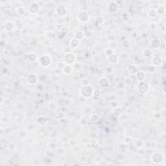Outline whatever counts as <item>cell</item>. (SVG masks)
Here are the masks:
<instances>
[{"mask_svg":"<svg viewBox=\"0 0 166 166\" xmlns=\"http://www.w3.org/2000/svg\"><path fill=\"white\" fill-rule=\"evenodd\" d=\"M68 10L65 6L62 5H59L55 7V13L59 16H64L67 14Z\"/></svg>","mask_w":166,"mask_h":166,"instance_id":"52a82bcc","label":"cell"},{"mask_svg":"<svg viewBox=\"0 0 166 166\" xmlns=\"http://www.w3.org/2000/svg\"><path fill=\"white\" fill-rule=\"evenodd\" d=\"M90 16L86 11H80L77 14V19L79 22L86 23L90 20Z\"/></svg>","mask_w":166,"mask_h":166,"instance_id":"277c9868","label":"cell"},{"mask_svg":"<svg viewBox=\"0 0 166 166\" xmlns=\"http://www.w3.org/2000/svg\"><path fill=\"white\" fill-rule=\"evenodd\" d=\"M106 71H107L108 73H112L114 71V68L112 67H108V68H106Z\"/></svg>","mask_w":166,"mask_h":166,"instance_id":"ab89813d","label":"cell"},{"mask_svg":"<svg viewBox=\"0 0 166 166\" xmlns=\"http://www.w3.org/2000/svg\"><path fill=\"white\" fill-rule=\"evenodd\" d=\"M151 162L155 164H160L164 160V156L159 152H155L152 154L151 157Z\"/></svg>","mask_w":166,"mask_h":166,"instance_id":"8992f818","label":"cell"},{"mask_svg":"<svg viewBox=\"0 0 166 166\" xmlns=\"http://www.w3.org/2000/svg\"><path fill=\"white\" fill-rule=\"evenodd\" d=\"M151 62L154 67H159L163 63V60L160 57H154L151 59Z\"/></svg>","mask_w":166,"mask_h":166,"instance_id":"4fadbf2b","label":"cell"},{"mask_svg":"<svg viewBox=\"0 0 166 166\" xmlns=\"http://www.w3.org/2000/svg\"><path fill=\"white\" fill-rule=\"evenodd\" d=\"M125 83L127 85H130L132 83V80L130 78H127V79L125 80Z\"/></svg>","mask_w":166,"mask_h":166,"instance_id":"f35d334b","label":"cell"},{"mask_svg":"<svg viewBox=\"0 0 166 166\" xmlns=\"http://www.w3.org/2000/svg\"><path fill=\"white\" fill-rule=\"evenodd\" d=\"M108 11L110 13H116L119 10V5L116 2H110L108 4Z\"/></svg>","mask_w":166,"mask_h":166,"instance_id":"9c48e42d","label":"cell"},{"mask_svg":"<svg viewBox=\"0 0 166 166\" xmlns=\"http://www.w3.org/2000/svg\"><path fill=\"white\" fill-rule=\"evenodd\" d=\"M77 56L75 53L72 52H68L64 55L63 62L66 65H72L75 62Z\"/></svg>","mask_w":166,"mask_h":166,"instance_id":"6da1fadb","label":"cell"},{"mask_svg":"<svg viewBox=\"0 0 166 166\" xmlns=\"http://www.w3.org/2000/svg\"><path fill=\"white\" fill-rule=\"evenodd\" d=\"M138 71L137 67L134 65H130L128 68V72L129 74L132 75H134L136 74L137 71Z\"/></svg>","mask_w":166,"mask_h":166,"instance_id":"d6986e66","label":"cell"},{"mask_svg":"<svg viewBox=\"0 0 166 166\" xmlns=\"http://www.w3.org/2000/svg\"><path fill=\"white\" fill-rule=\"evenodd\" d=\"M99 85L102 88H107L110 85V80L106 77H101L99 80Z\"/></svg>","mask_w":166,"mask_h":166,"instance_id":"7c38bea8","label":"cell"},{"mask_svg":"<svg viewBox=\"0 0 166 166\" xmlns=\"http://www.w3.org/2000/svg\"><path fill=\"white\" fill-rule=\"evenodd\" d=\"M104 22V18L102 16H99L95 19V23L97 25H102Z\"/></svg>","mask_w":166,"mask_h":166,"instance_id":"f1b7e54d","label":"cell"},{"mask_svg":"<svg viewBox=\"0 0 166 166\" xmlns=\"http://www.w3.org/2000/svg\"><path fill=\"white\" fill-rule=\"evenodd\" d=\"M8 149H9L10 151H12V152H14V151H16L17 149V147L14 143H10L8 145Z\"/></svg>","mask_w":166,"mask_h":166,"instance_id":"4dcf8cb0","label":"cell"},{"mask_svg":"<svg viewBox=\"0 0 166 166\" xmlns=\"http://www.w3.org/2000/svg\"><path fill=\"white\" fill-rule=\"evenodd\" d=\"M66 64L64 62H58L57 64V68L59 69V70H63L64 68V67L66 66Z\"/></svg>","mask_w":166,"mask_h":166,"instance_id":"836d02e7","label":"cell"},{"mask_svg":"<svg viewBox=\"0 0 166 166\" xmlns=\"http://www.w3.org/2000/svg\"><path fill=\"white\" fill-rule=\"evenodd\" d=\"M113 113H114V114L116 116H117V117L120 116H121V115L123 114L122 108H121V107L115 108L114 109Z\"/></svg>","mask_w":166,"mask_h":166,"instance_id":"d4e9b609","label":"cell"},{"mask_svg":"<svg viewBox=\"0 0 166 166\" xmlns=\"http://www.w3.org/2000/svg\"><path fill=\"white\" fill-rule=\"evenodd\" d=\"M40 9V5L37 2H33L31 3L29 10L30 13H31L32 14H36L39 12Z\"/></svg>","mask_w":166,"mask_h":166,"instance_id":"ba28073f","label":"cell"},{"mask_svg":"<svg viewBox=\"0 0 166 166\" xmlns=\"http://www.w3.org/2000/svg\"><path fill=\"white\" fill-rule=\"evenodd\" d=\"M114 50L110 48V47H108V48H106V49H104V54H105V55L106 57H109L110 56V55H112V54H114Z\"/></svg>","mask_w":166,"mask_h":166,"instance_id":"83f0119b","label":"cell"},{"mask_svg":"<svg viewBox=\"0 0 166 166\" xmlns=\"http://www.w3.org/2000/svg\"><path fill=\"white\" fill-rule=\"evenodd\" d=\"M99 116L97 114H92L90 116V121L92 123H96L99 121Z\"/></svg>","mask_w":166,"mask_h":166,"instance_id":"d6a6232c","label":"cell"},{"mask_svg":"<svg viewBox=\"0 0 166 166\" xmlns=\"http://www.w3.org/2000/svg\"><path fill=\"white\" fill-rule=\"evenodd\" d=\"M80 42L76 38H72L70 42V47L72 48H77L80 45Z\"/></svg>","mask_w":166,"mask_h":166,"instance_id":"2e32d148","label":"cell"},{"mask_svg":"<svg viewBox=\"0 0 166 166\" xmlns=\"http://www.w3.org/2000/svg\"><path fill=\"white\" fill-rule=\"evenodd\" d=\"M86 100H87V98L82 95H80L79 96V97H78V101H79V103H85L86 101Z\"/></svg>","mask_w":166,"mask_h":166,"instance_id":"d590c367","label":"cell"},{"mask_svg":"<svg viewBox=\"0 0 166 166\" xmlns=\"http://www.w3.org/2000/svg\"><path fill=\"white\" fill-rule=\"evenodd\" d=\"M134 75L135 77H136V79H137V81L139 82L144 81V80L145 79V77H146L145 73L142 71H139V70L137 71V73H136Z\"/></svg>","mask_w":166,"mask_h":166,"instance_id":"9a60e30c","label":"cell"},{"mask_svg":"<svg viewBox=\"0 0 166 166\" xmlns=\"http://www.w3.org/2000/svg\"><path fill=\"white\" fill-rule=\"evenodd\" d=\"M3 28H4L5 31L6 33H11L15 29V25L12 21H7L4 23Z\"/></svg>","mask_w":166,"mask_h":166,"instance_id":"8fae6325","label":"cell"},{"mask_svg":"<svg viewBox=\"0 0 166 166\" xmlns=\"http://www.w3.org/2000/svg\"><path fill=\"white\" fill-rule=\"evenodd\" d=\"M61 33L62 36H66V35H69V33H70V29L67 27H63L61 29Z\"/></svg>","mask_w":166,"mask_h":166,"instance_id":"f546056e","label":"cell"},{"mask_svg":"<svg viewBox=\"0 0 166 166\" xmlns=\"http://www.w3.org/2000/svg\"><path fill=\"white\" fill-rule=\"evenodd\" d=\"M123 45L124 46V47H129L130 45V42L129 40H125L123 42Z\"/></svg>","mask_w":166,"mask_h":166,"instance_id":"74e56055","label":"cell"},{"mask_svg":"<svg viewBox=\"0 0 166 166\" xmlns=\"http://www.w3.org/2000/svg\"><path fill=\"white\" fill-rule=\"evenodd\" d=\"M160 45V40H158V38H155L153 40L151 41V47H153V48H158L159 46Z\"/></svg>","mask_w":166,"mask_h":166,"instance_id":"44dd1931","label":"cell"},{"mask_svg":"<svg viewBox=\"0 0 166 166\" xmlns=\"http://www.w3.org/2000/svg\"><path fill=\"white\" fill-rule=\"evenodd\" d=\"M27 82L29 85H35L38 83V77L35 73H29L27 77Z\"/></svg>","mask_w":166,"mask_h":166,"instance_id":"30bf717a","label":"cell"},{"mask_svg":"<svg viewBox=\"0 0 166 166\" xmlns=\"http://www.w3.org/2000/svg\"><path fill=\"white\" fill-rule=\"evenodd\" d=\"M107 61L111 64H116L119 61V57L116 54H113L107 57Z\"/></svg>","mask_w":166,"mask_h":166,"instance_id":"5bb4252c","label":"cell"},{"mask_svg":"<svg viewBox=\"0 0 166 166\" xmlns=\"http://www.w3.org/2000/svg\"><path fill=\"white\" fill-rule=\"evenodd\" d=\"M157 12H156V10L155 9H150L147 11V15L151 18H154L157 16Z\"/></svg>","mask_w":166,"mask_h":166,"instance_id":"603a6c76","label":"cell"},{"mask_svg":"<svg viewBox=\"0 0 166 166\" xmlns=\"http://www.w3.org/2000/svg\"><path fill=\"white\" fill-rule=\"evenodd\" d=\"M94 88L90 86H81L80 88V95H83L84 97H86V98H90L94 94Z\"/></svg>","mask_w":166,"mask_h":166,"instance_id":"7a4b0ae2","label":"cell"},{"mask_svg":"<svg viewBox=\"0 0 166 166\" xmlns=\"http://www.w3.org/2000/svg\"><path fill=\"white\" fill-rule=\"evenodd\" d=\"M39 64L43 68L49 67L52 62V59L48 54H43L38 59Z\"/></svg>","mask_w":166,"mask_h":166,"instance_id":"3957f363","label":"cell"},{"mask_svg":"<svg viewBox=\"0 0 166 166\" xmlns=\"http://www.w3.org/2000/svg\"><path fill=\"white\" fill-rule=\"evenodd\" d=\"M85 37V35L84 33V32L82 31H79L76 32L75 33V38L77 39L78 40L81 41Z\"/></svg>","mask_w":166,"mask_h":166,"instance_id":"ac0fdd59","label":"cell"},{"mask_svg":"<svg viewBox=\"0 0 166 166\" xmlns=\"http://www.w3.org/2000/svg\"><path fill=\"white\" fill-rule=\"evenodd\" d=\"M121 19H122L123 21H127L130 19V14L128 13V12H123L121 15Z\"/></svg>","mask_w":166,"mask_h":166,"instance_id":"4316f807","label":"cell"},{"mask_svg":"<svg viewBox=\"0 0 166 166\" xmlns=\"http://www.w3.org/2000/svg\"><path fill=\"white\" fill-rule=\"evenodd\" d=\"M156 12H157L158 14H161V15H163L165 13V8L163 5H160L157 9H156Z\"/></svg>","mask_w":166,"mask_h":166,"instance_id":"484cf974","label":"cell"},{"mask_svg":"<svg viewBox=\"0 0 166 166\" xmlns=\"http://www.w3.org/2000/svg\"><path fill=\"white\" fill-rule=\"evenodd\" d=\"M47 119L44 116H39L36 119V123L39 125H44L47 123Z\"/></svg>","mask_w":166,"mask_h":166,"instance_id":"ffe728a7","label":"cell"},{"mask_svg":"<svg viewBox=\"0 0 166 166\" xmlns=\"http://www.w3.org/2000/svg\"><path fill=\"white\" fill-rule=\"evenodd\" d=\"M81 85L82 86H88L90 85V81L87 79H84L81 80Z\"/></svg>","mask_w":166,"mask_h":166,"instance_id":"e575fe53","label":"cell"},{"mask_svg":"<svg viewBox=\"0 0 166 166\" xmlns=\"http://www.w3.org/2000/svg\"><path fill=\"white\" fill-rule=\"evenodd\" d=\"M38 57L35 53H30L27 55V60L31 62H35L37 61Z\"/></svg>","mask_w":166,"mask_h":166,"instance_id":"e0dca14e","label":"cell"},{"mask_svg":"<svg viewBox=\"0 0 166 166\" xmlns=\"http://www.w3.org/2000/svg\"><path fill=\"white\" fill-rule=\"evenodd\" d=\"M16 14L19 16H24L26 12V10L23 7H18L16 9Z\"/></svg>","mask_w":166,"mask_h":166,"instance_id":"7402d4cb","label":"cell"},{"mask_svg":"<svg viewBox=\"0 0 166 166\" xmlns=\"http://www.w3.org/2000/svg\"><path fill=\"white\" fill-rule=\"evenodd\" d=\"M150 86L148 83L145 81L140 82V83L137 85V90L138 93L142 95H145L149 90Z\"/></svg>","mask_w":166,"mask_h":166,"instance_id":"5b68a950","label":"cell"},{"mask_svg":"<svg viewBox=\"0 0 166 166\" xmlns=\"http://www.w3.org/2000/svg\"><path fill=\"white\" fill-rule=\"evenodd\" d=\"M143 54H144V57L147 58L150 57L151 56V54H152V51L149 49H145L143 51Z\"/></svg>","mask_w":166,"mask_h":166,"instance_id":"1f68e13d","label":"cell"},{"mask_svg":"<svg viewBox=\"0 0 166 166\" xmlns=\"http://www.w3.org/2000/svg\"><path fill=\"white\" fill-rule=\"evenodd\" d=\"M101 90L99 89H94V94L93 95L94 97H98L101 95Z\"/></svg>","mask_w":166,"mask_h":166,"instance_id":"8d00e7d4","label":"cell"},{"mask_svg":"<svg viewBox=\"0 0 166 166\" xmlns=\"http://www.w3.org/2000/svg\"><path fill=\"white\" fill-rule=\"evenodd\" d=\"M63 72L66 75H70L71 73H73V67L71 66V65H66V66L64 67V70H62Z\"/></svg>","mask_w":166,"mask_h":166,"instance_id":"cb8c5ba5","label":"cell"}]
</instances>
